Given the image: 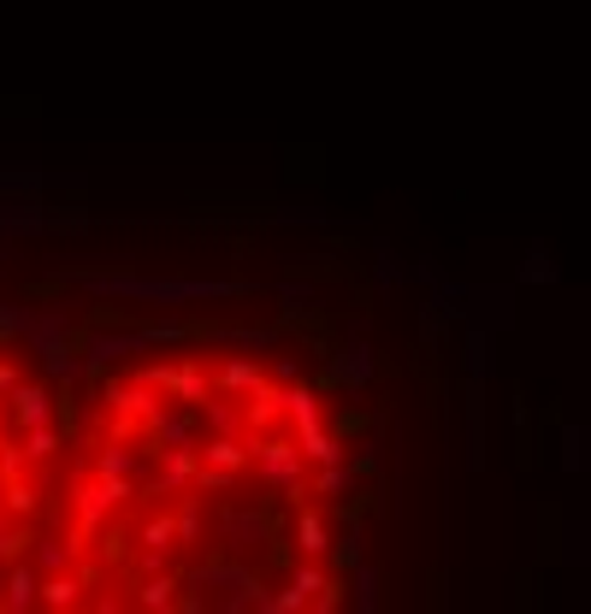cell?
Instances as JSON below:
<instances>
[{
    "label": "cell",
    "mask_w": 591,
    "mask_h": 614,
    "mask_svg": "<svg viewBox=\"0 0 591 614\" xmlns=\"http://www.w3.org/2000/svg\"><path fill=\"white\" fill-rule=\"evenodd\" d=\"M36 503H42L36 485H24V479L12 473V479H7V508H12V515H36Z\"/></svg>",
    "instance_id": "d590c367"
},
{
    "label": "cell",
    "mask_w": 591,
    "mask_h": 614,
    "mask_svg": "<svg viewBox=\"0 0 591 614\" xmlns=\"http://www.w3.org/2000/svg\"><path fill=\"white\" fill-rule=\"evenodd\" d=\"M166 562H172V550H142L137 555V574H161Z\"/></svg>",
    "instance_id": "bcb514c9"
},
{
    "label": "cell",
    "mask_w": 591,
    "mask_h": 614,
    "mask_svg": "<svg viewBox=\"0 0 591 614\" xmlns=\"http://www.w3.org/2000/svg\"><path fill=\"white\" fill-rule=\"evenodd\" d=\"M142 378H149L154 390H166L172 402H184V408H201L213 397V378L196 367V361H178V367H142Z\"/></svg>",
    "instance_id": "52a82bcc"
},
{
    "label": "cell",
    "mask_w": 591,
    "mask_h": 614,
    "mask_svg": "<svg viewBox=\"0 0 591 614\" xmlns=\"http://www.w3.org/2000/svg\"><path fill=\"white\" fill-rule=\"evenodd\" d=\"M243 402H249V408H243V432H249V437L255 432H272L284 420V385H272V378L255 390V397H243Z\"/></svg>",
    "instance_id": "e0dca14e"
},
{
    "label": "cell",
    "mask_w": 591,
    "mask_h": 614,
    "mask_svg": "<svg viewBox=\"0 0 591 614\" xmlns=\"http://www.w3.org/2000/svg\"><path fill=\"white\" fill-rule=\"evenodd\" d=\"M190 338V326H142V331H90V343H83V373H101L113 367V361L125 355H149L154 343H184Z\"/></svg>",
    "instance_id": "3957f363"
},
{
    "label": "cell",
    "mask_w": 591,
    "mask_h": 614,
    "mask_svg": "<svg viewBox=\"0 0 591 614\" xmlns=\"http://www.w3.org/2000/svg\"><path fill=\"white\" fill-rule=\"evenodd\" d=\"M90 296H113V302H161V307H184V302H237L249 296V284L231 278H137V272H83L78 278Z\"/></svg>",
    "instance_id": "6da1fadb"
},
{
    "label": "cell",
    "mask_w": 591,
    "mask_h": 614,
    "mask_svg": "<svg viewBox=\"0 0 591 614\" xmlns=\"http://www.w3.org/2000/svg\"><path fill=\"white\" fill-rule=\"evenodd\" d=\"M42 172H0V189H42Z\"/></svg>",
    "instance_id": "f6af8a7d"
},
{
    "label": "cell",
    "mask_w": 591,
    "mask_h": 614,
    "mask_svg": "<svg viewBox=\"0 0 591 614\" xmlns=\"http://www.w3.org/2000/svg\"><path fill=\"white\" fill-rule=\"evenodd\" d=\"M521 284H556V260L544 255V248H532L527 267H521Z\"/></svg>",
    "instance_id": "8d00e7d4"
},
{
    "label": "cell",
    "mask_w": 591,
    "mask_h": 614,
    "mask_svg": "<svg viewBox=\"0 0 591 614\" xmlns=\"http://www.w3.org/2000/svg\"><path fill=\"white\" fill-rule=\"evenodd\" d=\"M296 550L308 555V562H320L331 550V526H326L320 508H296Z\"/></svg>",
    "instance_id": "603a6c76"
},
{
    "label": "cell",
    "mask_w": 591,
    "mask_h": 614,
    "mask_svg": "<svg viewBox=\"0 0 591 614\" xmlns=\"http://www.w3.org/2000/svg\"><path fill=\"white\" fill-rule=\"evenodd\" d=\"M161 456V467H154V479H142L154 496H184L196 485V467H201V456H196V444H184V449H154Z\"/></svg>",
    "instance_id": "30bf717a"
},
{
    "label": "cell",
    "mask_w": 591,
    "mask_h": 614,
    "mask_svg": "<svg viewBox=\"0 0 591 614\" xmlns=\"http://www.w3.org/2000/svg\"><path fill=\"white\" fill-rule=\"evenodd\" d=\"M279 302H291L284 314H302V307H314V290L296 284V278H284V284H279Z\"/></svg>",
    "instance_id": "60d3db41"
},
{
    "label": "cell",
    "mask_w": 591,
    "mask_h": 614,
    "mask_svg": "<svg viewBox=\"0 0 591 614\" xmlns=\"http://www.w3.org/2000/svg\"><path fill=\"white\" fill-rule=\"evenodd\" d=\"M267 378H272V385H296V378H302L296 355H279V361H272V367H267Z\"/></svg>",
    "instance_id": "ee69618b"
},
{
    "label": "cell",
    "mask_w": 591,
    "mask_h": 614,
    "mask_svg": "<svg viewBox=\"0 0 591 614\" xmlns=\"http://www.w3.org/2000/svg\"><path fill=\"white\" fill-rule=\"evenodd\" d=\"M137 609H178V579L166 574H142L137 579Z\"/></svg>",
    "instance_id": "83f0119b"
},
{
    "label": "cell",
    "mask_w": 591,
    "mask_h": 614,
    "mask_svg": "<svg viewBox=\"0 0 591 614\" xmlns=\"http://www.w3.org/2000/svg\"><path fill=\"white\" fill-rule=\"evenodd\" d=\"M373 373H379V355H373V343H362V338L343 343L338 355H331V367H326V378H331L338 390H350V397L373 385Z\"/></svg>",
    "instance_id": "9c48e42d"
},
{
    "label": "cell",
    "mask_w": 591,
    "mask_h": 614,
    "mask_svg": "<svg viewBox=\"0 0 591 614\" xmlns=\"http://www.w3.org/2000/svg\"><path fill=\"white\" fill-rule=\"evenodd\" d=\"M196 456L220 473H243L249 467V437L243 432H208V444H196Z\"/></svg>",
    "instance_id": "9a60e30c"
},
{
    "label": "cell",
    "mask_w": 591,
    "mask_h": 614,
    "mask_svg": "<svg viewBox=\"0 0 591 614\" xmlns=\"http://www.w3.org/2000/svg\"><path fill=\"white\" fill-rule=\"evenodd\" d=\"M78 538H36V574H66L78 562Z\"/></svg>",
    "instance_id": "f1b7e54d"
},
{
    "label": "cell",
    "mask_w": 591,
    "mask_h": 614,
    "mask_svg": "<svg viewBox=\"0 0 591 614\" xmlns=\"http://www.w3.org/2000/svg\"><path fill=\"white\" fill-rule=\"evenodd\" d=\"M83 213H48L36 201H7L0 208V237H36V231H83Z\"/></svg>",
    "instance_id": "8992f818"
},
{
    "label": "cell",
    "mask_w": 591,
    "mask_h": 614,
    "mask_svg": "<svg viewBox=\"0 0 591 614\" xmlns=\"http://www.w3.org/2000/svg\"><path fill=\"white\" fill-rule=\"evenodd\" d=\"M213 343L237 349V355H267V349H279V331L272 326H243V331H213Z\"/></svg>",
    "instance_id": "4316f807"
},
{
    "label": "cell",
    "mask_w": 591,
    "mask_h": 614,
    "mask_svg": "<svg viewBox=\"0 0 591 614\" xmlns=\"http://www.w3.org/2000/svg\"><path fill=\"white\" fill-rule=\"evenodd\" d=\"M54 449H60V426H54V420L48 426H24V444H19L24 461H48Z\"/></svg>",
    "instance_id": "1f68e13d"
},
{
    "label": "cell",
    "mask_w": 591,
    "mask_h": 614,
    "mask_svg": "<svg viewBox=\"0 0 591 614\" xmlns=\"http://www.w3.org/2000/svg\"><path fill=\"white\" fill-rule=\"evenodd\" d=\"M261 385H267V367L249 361V355H225L220 373H213V390H220V397H255Z\"/></svg>",
    "instance_id": "5bb4252c"
},
{
    "label": "cell",
    "mask_w": 591,
    "mask_h": 614,
    "mask_svg": "<svg viewBox=\"0 0 591 614\" xmlns=\"http://www.w3.org/2000/svg\"><path fill=\"white\" fill-rule=\"evenodd\" d=\"M142 550H178V538H172V515H154L142 526Z\"/></svg>",
    "instance_id": "74e56055"
},
{
    "label": "cell",
    "mask_w": 591,
    "mask_h": 614,
    "mask_svg": "<svg viewBox=\"0 0 591 614\" xmlns=\"http://www.w3.org/2000/svg\"><path fill=\"white\" fill-rule=\"evenodd\" d=\"M284 420H291L296 432L320 426V420H326V402H320V390H314V385H302V378H296V385H284Z\"/></svg>",
    "instance_id": "44dd1931"
},
{
    "label": "cell",
    "mask_w": 591,
    "mask_h": 614,
    "mask_svg": "<svg viewBox=\"0 0 591 614\" xmlns=\"http://www.w3.org/2000/svg\"><path fill=\"white\" fill-rule=\"evenodd\" d=\"M249 467L261 473L267 491H284V496H302V491H308V461H302V449L291 444V437L255 432V437H249Z\"/></svg>",
    "instance_id": "7a4b0ae2"
},
{
    "label": "cell",
    "mask_w": 591,
    "mask_h": 614,
    "mask_svg": "<svg viewBox=\"0 0 591 614\" xmlns=\"http://www.w3.org/2000/svg\"><path fill=\"white\" fill-rule=\"evenodd\" d=\"M220 544H225L231 555L267 544V515H255V508H231V515L220 520Z\"/></svg>",
    "instance_id": "2e32d148"
},
{
    "label": "cell",
    "mask_w": 591,
    "mask_h": 614,
    "mask_svg": "<svg viewBox=\"0 0 591 614\" xmlns=\"http://www.w3.org/2000/svg\"><path fill=\"white\" fill-rule=\"evenodd\" d=\"M172 538H178V544H201V538H208V515H201L196 503H178V515H172Z\"/></svg>",
    "instance_id": "d6a6232c"
},
{
    "label": "cell",
    "mask_w": 591,
    "mask_h": 614,
    "mask_svg": "<svg viewBox=\"0 0 591 614\" xmlns=\"http://www.w3.org/2000/svg\"><path fill=\"white\" fill-rule=\"evenodd\" d=\"M196 420H208V432H243V408H231V402H220V397L201 402Z\"/></svg>",
    "instance_id": "836d02e7"
},
{
    "label": "cell",
    "mask_w": 591,
    "mask_h": 614,
    "mask_svg": "<svg viewBox=\"0 0 591 614\" xmlns=\"http://www.w3.org/2000/svg\"><path fill=\"white\" fill-rule=\"evenodd\" d=\"M568 562H591V526H568Z\"/></svg>",
    "instance_id": "7bdbcfd3"
},
{
    "label": "cell",
    "mask_w": 591,
    "mask_h": 614,
    "mask_svg": "<svg viewBox=\"0 0 591 614\" xmlns=\"http://www.w3.org/2000/svg\"><path fill=\"white\" fill-rule=\"evenodd\" d=\"M314 496H331V503H350V496H362V473H355L350 461H326L314 467Z\"/></svg>",
    "instance_id": "d6986e66"
},
{
    "label": "cell",
    "mask_w": 591,
    "mask_h": 614,
    "mask_svg": "<svg viewBox=\"0 0 591 614\" xmlns=\"http://www.w3.org/2000/svg\"><path fill=\"white\" fill-rule=\"evenodd\" d=\"M0 532H7V520H0Z\"/></svg>",
    "instance_id": "681fc988"
},
{
    "label": "cell",
    "mask_w": 591,
    "mask_h": 614,
    "mask_svg": "<svg viewBox=\"0 0 591 614\" xmlns=\"http://www.w3.org/2000/svg\"><path fill=\"white\" fill-rule=\"evenodd\" d=\"M461 361H468V385H485V378H492V367H497V355H492V331L473 326L468 343H461Z\"/></svg>",
    "instance_id": "484cf974"
},
{
    "label": "cell",
    "mask_w": 591,
    "mask_h": 614,
    "mask_svg": "<svg viewBox=\"0 0 591 614\" xmlns=\"http://www.w3.org/2000/svg\"><path fill=\"white\" fill-rule=\"evenodd\" d=\"M362 544H367V532H362V515H343V532L331 538V550H338V567L350 574L355 562H362Z\"/></svg>",
    "instance_id": "4dcf8cb0"
},
{
    "label": "cell",
    "mask_w": 591,
    "mask_h": 614,
    "mask_svg": "<svg viewBox=\"0 0 591 614\" xmlns=\"http://www.w3.org/2000/svg\"><path fill=\"white\" fill-rule=\"evenodd\" d=\"M308 609H314V614H338V609H343V585H338V579H326L320 591H314V603H308Z\"/></svg>",
    "instance_id": "b9f144b4"
},
{
    "label": "cell",
    "mask_w": 591,
    "mask_h": 614,
    "mask_svg": "<svg viewBox=\"0 0 591 614\" xmlns=\"http://www.w3.org/2000/svg\"><path fill=\"white\" fill-rule=\"evenodd\" d=\"M36 585H42V574H36L31 562H19V567L7 574V591H0V609H7V614H24V609H36Z\"/></svg>",
    "instance_id": "cb8c5ba5"
},
{
    "label": "cell",
    "mask_w": 591,
    "mask_h": 614,
    "mask_svg": "<svg viewBox=\"0 0 591 614\" xmlns=\"http://www.w3.org/2000/svg\"><path fill=\"white\" fill-rule=\"evenodd\" d=\"M12 385H19V367H12V361H0V397H7Z\"/></svg>",
    "instance_id": "7dc6e473"
},
{
    "label": "cell",
    "mask_w": 591,
    "mask_h": 614,
    "mask_svg": "<svg viewBox=\"0 0 591 614\" xmlns=\"http://www.w3.org/2000/svg\"><path fill=\"white\" fill-rule=\"evenodd\" d=\"M42 367H48L54 378H60V385H78L83 378V361L71 355V343H60V349H48V355H42Z\"/></svg>",
    "instance_id": "e575fe53"
},
{
    "label": "cell",
    "mask_w": 591,
    "mask_h": 614,
    "mask_svg": "<svg viewBox=\"0 0 591 614\" xmlns=\"http://www.w3.org/2000/svg\"><path fill=\"white\" fill-rule=\"evenodd\" d=\"M7 414H12V426H48V420H54V397H48V385H24V378H19V385H12L7 390Z\"/></svg>",
    "instance_id": "4fadbf2b"
},
{
    "label": "cell",
    "mask_w": 591,
    "mask_h": 614,
    "mask_svg": "<svg viewBox=\"0 0 591 614\" xmlns=\"http://www.w3.org/2000/svg\"><path fill=\"white\" fill-rule=\"evenodd\" d=\"M137 496V479H90V485H78V532H101V526L113 520V508L131 503Z\"/></svg>",
    "instance_id": "5b68a950"
},
{
    "label": "cell",
    "mask_w": 591,
    "mask_h": 614,
    "mask_svg": "<svg viewBox=\"0 0 591 614\" xmlns=\"http://www.w3.org/2000/svg\"><path fill=\"white\" fill-rule=\"evenodd\" d=\"M296 449H302V461H308V467H326V461H350V444H343V437L331 432L326 420H320V426H308V432H296Z\"/></svg>",
    "instance_id": "ac0fdd59"
},
{
    "label": "cell",
    "mask_w": 591,
    "mask_h": 614,
    "mask_svg": "<svg viewBox=\"0 0 591 614\" xmlns=\"http://www.w3.org/2000/svg\"><path fill=\"white\" fill-rule=\"evenodd\" d=\"M586 461H591V437H586V426H562V473L580 479Z\"/></svg>",
    "instance_id": "f546056e"
},
{
    "label": "cell",
    "mask_w": 591,
    "mask_h": 614,
    "mask_svg": "<svg viewBox=\"0 0 591 614\" xmlns=\"http://www.w3.org/2000/svg\"><path fill=\"white\" fill-rule=\"evenodd\" d=\"M355 603V614H379L385 609V574L379 567H367V562H355L350 567V591H343Z\"/></svg>",
    "instance_id": "ffe728a7"
},
{
    "label": "cell",
    "mask_w": 591,
    "mask_h": 614,
    "mask_svg": "<svg viewBox=\"0 0 591 614\" xmlns=\"http://www.w3.org/2000/svg\"><path fill=\"white\" fill-rule=\"evenodd\" d=\"M237 479L243 473H220V467H208V461L196 467V491H237Z\"/></svg>",
    "instance_id": "f35d334b"
},
{
    "label": "cell",
    "mask_w": 591,
    "mask_h": 614,
    "mask_svg": "<svg viewBox=\"0 0 591 614\" xmlns=\"http://www.w3.org/2000/svg\"><path fill=\"white\" fill-rule=\"evenodd\" d=\"M24 319H31L24 302H0V338H24Z\"/></svg>",
    "instance_id": "ab89813d"
},
{
    "label": "cell",
    "mask_w": 591,
    "mask_h": 614,
    "mask_svg": "<svg viewBox=\"0 0 591 614\" xmlns=\"http://www.w3.org/2000/svg\"><path fill=\"white\" fill-rule=\"evenodd\" d=\"M83 585H90V579L71 574V567H66V574H42L36 603H42V609H78V603H83Z\"/></svg>",
    "instance_id": "7402d4cb"
},
{
    "label": "cell",
    "mask_w": 591,
    "mask_h": 614,
    "mask_svg": "<svg viewBox=\"0 0 591 614\" xmlns=\"http://www.w3.org/2000/svg\"><path fill=\"white\" fill-rule=\"evenodd\" d=\"M0 449H7V426H0Z\"/></svg>",
    "instance_id": "c3c4849f"
},
{
    "label": "cell",
    "mask_w": 591,
    "mask_h": 614,
    "mask_svg": "<svg viewBox=\"0 0 591 614\" xmlns=\"http://www.w3.org/2000/svg\"><path fill=\"white\" fill-rule=\"evenodd\" d=\"M24 343H31L36 355L71 343V314H66V307H31V319H24Z\"/></svg>",
    "instance_id": "7c38bea8"
},
{
    "label": "cell",
    "mask_w": 591,
    "mask_h": 614,
    "mask_svg": "<svg viewBox=\"0 0 591 614\" xmlns=\"http://www.w3.org/2000/svg\"><path fill=\"white\" fill-rule=\"evenodd\" d=\"M142 426H149V437H154V444H161V449H184V444H196V408H154V414L149 420H142Z\"/></svg>",
    "instance_id": "8fae6325"
},
{
    "label": "cell",
    "mask_w": 591,
    "mask_h": 614,
    "mask_svg": "<svg viewBox=\"0 0 591 614\" xmlns=\"http://www.w3.org/2000/svg\"><path fill=\"white\" fill-rule=\"evenodd\" d=\"M107 408H113V426H119V432H137L142 420L161 408V390H154L149 378H137V385H119V378H113V385H107Z\"/></svg>",
    "instance_id": "ba28073f"
},
{
    "label": "cell",
    "mask_w": 591,
    "mask_h": 614,
    "mask_svg": "<svg viewBox=\"0 0 591 614\" xmlns=\"http://www.w3.org/2000/svg\"><path fill=\"white\" fill-rule=\"evenodd\" d=\"M190 591H220V609H225V614H243V609H255V603H261V591H267V585L255 579L249 567L208 562V567H196V574H190Z\"/></svg>",
    "instance_id": "277c9868"
},
{
    "label": "cell",
    "mask_w": 591,
    "mask_h": 614,
    "mask_svg": "<svg viewBox=\"0 0 591 614\" xmlns=\"http://www.w3.org/2000/svg\"><path fill=\"white\" fill-rule=\"evenodd\" d=\"M95 473H101V479H137V485H142V456H137V444H125V437H119V444H107V449L95 456Z\"/></svg>",
    "instance_id": "d4e9b609"
}]
</instances>
